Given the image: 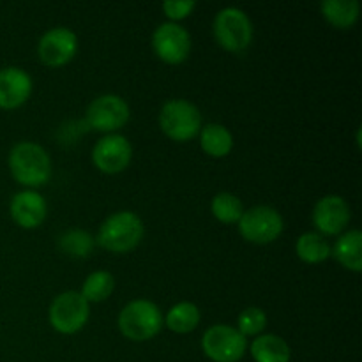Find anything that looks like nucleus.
<instances>
[{
	"label": "nucleus",
	"mask_w": 362,
	"mask_h": 362,
	"mask_svg": "<svg viewBox=\"0 0 362 362\" xmlns=\"http://www.w3.org/2000/svg\"><path fill=\"white\" fill-rule=\"evenodd\" d=\"M9 168L20 184L39 187L52 177V159L41 145L34 141H20L9 152Z\"/></svg>",
	"instance_id": "f257e3e1"
},
{
	"label": "nucleus",
	"mask_w": 362,
	"mask_h": 362,
	"mask_svg": "<svg viewBox=\"0 0 362 362\" xmlns=\"http://www.w3.org/2000/svg\"><path fill=\"white\" fill-rule=\"evenodd\" d=\"M161 310L148 299H134L119 313V329L131 341H147L163 327Z\"/></svg>",
	"instance_id": "f03ea898"
},
{
	"label": "nucleus",
	"mask_w": 362,
	"mask_h": 362,
	"mask_svg": "<svg viewBox=\"0 0 362 362\" xmlns=\"http://www.w3.org/2000/svg\"><path fill=\"white\" fill-rule=\"evenodd\" d=\"M144 237V223L134 212L119 211L103 221L99 226L98 243L113 253L131 251L140 244Z\"/></svg>",
	"instance_id": "7ed1b4c3"
},
{
	"label": "nucleus",
	"mask_w": 362,
	"mask_h": 362,
	"mask_svg": "<svg viewBox=\"0 0 362 362\" xmlns=\"http://www.w3.org/2000/svg\"><path fill=\"white\" fill-rule=\"evenodd\" d=\"M163 133L177 141H187L202 129V113L187 99H170L159 112Z\"/></svg>",
	"instance_id": "20e7f679"
},
{
	"label": "nucleus",
	"mask_w": 362,
	"mask_h": 362,
	"mask_svg": "<svg viewBox=\"0 0 362 362\" xmlns=\"http://www.w3.org/2000/svg\"><path fill=\"white\" fill-rule=\"evenodd\" d=\"M214 37L228 52H243L253 41V23L239 7H225L214 18Z\"/></svg>",
	"instance_id": "39448f33"
},
{
	"label": "nucleus",
	"mask_w": 362,
	"mask_h": 362,
	"mask_svg": "<svg viewBox=\"0 0 362 362\" xmlns=\"http://www.w3.org/2000/svg\"><path fill=\"white\" fill-rule=\"evenodd\" d=\"M90 315V304L80 292H62L52 300L48 311L49 324L62 334H74L87 324Z\"/></svg>",
	"instance_id": "423d86ee"
},
{
	"label": "nucleus",
	"mask_w": 362,
	"mask_h": 362,
	"mask_svg": "<svg viewBox=\"0 0 362 362\" xmlns=\"http://www.w3.org/2000/svg\"><path fill=\"white\" fill-rule=\"evenodd\" d=\"M202 349L214 362H237L246 354L247 339L232 325L216 324L204 332Z\"/></svg>",
	"instance_id": "0eeeda50"
},
{
	"label": "nucleus",
	"mask_w": 362,
	"mask_h": 362,
	"mask_svg": "<svg viewBox=\"0 0 362 362\" xmlns=\"http://www.w3.org/2000/svg\"><path fill=\"white\" fill-rule=\"evenodd\" d=\"M239 232L250 243L269 244L281 235L283 218L271 205H255L240 216Z\"/></svg>",
	"instance_id": "6e6552de"
},
{
	"label": "nucleus",
	"mask_w": 362,
	"mask_h": 362,
	"mask_svg": "<svg viewBox=\"0 0 362 362\" xmlns=\"http://www.w3.org/2000/svg\"><path fill=\"white\" fill-rule=\"evenodd\" d=\"M152 48L156 55L168 64H180L189 57L191 35L175 21L161 23L152 34Z\"/></svg>",
	"instance_id": "1a4fd4ad"
},
{
	"label": "nucleus",
	"mask_w": 362,
	"mask_h": 362,
	"mask_svg": "<svg viewBox=\"0 0 362 362\" xmlns=\"http://www.w3.org/2000/svg\"><path fill=\"white\" fill-rule=\"evenodd\" d=\"M129 120V106L120 95L103 94L87 108V124L98 131H115Z\"/></svg>",
	"instance_id": "9d476101"
},
{
	"label": "nucleus",
	"mask_w": 362,
	"mask_h": 362,
	"mask_svg": "<svg viewBox=\"0 0 362 362\" xmlns=\"http://www.w3.org/2000/svg\"><path fill=\"white\" fill-rule=\"evenodd\" d=\"M133 147L122 134H106L92 148V161L101 172L119 173L129 165Z\"/></svg>",
	"instance_id": "9b49d317"
},
{
	"label": "nucleus",
	"mask_w": 362,
	"mask_h": 362,
	"mask_svg": "<svg viewBox=\"0 0 362 362\" xmlns=\"http://www.w3.org/2000/svg\"><path fill=\"white\" fill-rule=\"evenodd\" d=\"M78 49V37L71 28L55 27L49 28L39 39L37 53L39 59L46 66H64L74 57Z\"/></svg>",
	"instance_id": "f8f14e48"
},
{
	"label": "nucleus",
	"mask_w": 362,
	"mask_h": 362,
	"mask_svg": "<svg viewBox=\"0 0 362 362\" xmlns=\"http://www.w3.org/2000/svg\"><path fill=\"white\" fill-rule=\"evenodd\" d=\"M350 221V207L339 194H325L313 209V223L325 235H336Z\"/></svg>",
	"instance_id": "ddd939ff"
},
{
	"label": "nucleus",
	"mask_w": 362,
	"mask_h": 362,
	"mask_svg": "<svg viewBox=\"0 0 362 362\" xmlns=\"http://www.w3.org/2000/svg\"><path fill=\"white\" fill-rule=\"evenodd\" d=\"M32 92V78L21 67L0 69V108H18L28 99Z\"/></svg>",
	"instance_id": "4468645a"
},
{
	"label": "nucleus",
	"mask_w": 362,
	"mask_h": 362,
	"mask_svg": "<svg viewBox=\"0 0 362 362\" xmlns=\"http://www.w3.org/2000/svg\"><path fill=\"white\" fill-rule=\"evenodd\" d=\"M11 216L23 228H35L46 218V200L37 191H20L13 197L9 205Z\"/></svg>",
	"instance_id": "2eb2a0df"
},
{
	"label": "nucleus",
	"mask_w": 362,
	"mask_h": 362,
	"mask_svg": "<svg viewBox=\"0 0 362 362\" xmlns=\"http://www.w3.org/2000/svg\"><path fill=\"white\" fill-rule=\"evenodd\" d=\"M251 356L255 362H290L292 350L281 336L262 334L251 343Z\"/></svg>",
	"instance_id": "dca6fc26"
},
{
	"label": "nucleus",
	"mask_w": 362,
	"mask_h": 362,
	"mask_svg": "<svg viewBox=\"0 0 362 362\" xmlns=\"http://www.w3.org/2000/svg\"><path fill=\"white\" fill-rule=\"evenodd\" d=\"M200 145L212 158H225L233 148V136L221 124H205L200 129Z\"/></svg>",
	"instance_id": "f3484780"
},
{
	"label": "nucleus",
	"mask_w": 362,
	"mask_h": 362,
	"mask_svg": "<svg viewBox=\"0 0 362 362\" xmlns=\"http://www.w3.org/2000/svg\"><path fill=\"white\" fill-rule=\"evenodd\" d=\"M320 9L329 23L338 28H349L359 18L361 4L357 0H324Z\"/></svg>",
	"instance_id": "a211bd4d"
},
{
	"label": "nucleus",
	"mask_w": 362,
	"mask_h": 362,
	"mask_svg": "<svg viewBox=\"0 0 362 362\" xmlns=\"http://www.w3.org/2000/svg\"><path fill=\"white\" fill-rule=\"evenodd\" d=\"M362 233L359 230H350L343 233L334 244V257L343 267L350 269L354 272H361L362 269V255H361Z\"/></svg>",
	"instance_id": "6ab92c4d"
},
{
	"label": "nucleus",
	"mask_w": 362,
	"mask_h": 362,
	"mask_svg": "<svg viewBox=\"0 0 362 362\" xmlns=\"http://www.w3.org/2000/svg\"><path fill=\"white\" fill-rule=\"evenodd\" d=\"M165 324L170 331L186 334V332L197 329V325L200 324V310H198L197 304L184 300V303L170 308L165 317Z\"/></svg>",
	"instance_id": "aec40b11"
},
{
	"label": "nucleus",
	"mask_w": 362,
	"mask_h": 362,
	"mask_svg": "<svg viewBox=\"0 0 362 362\" xmlns=\"http://www.w3.org/2000/svg\"><path fill=\"white\" fill-rule=\"evenodd\" d=\"M296 251L300 260L308 262V264H318L331 257L332 247L320 233L308 232L297 239Z\"/></svg>",
	"instance_id": "412c9836"
},
{
	"label": "nucleus",
	"mask_w": 362,
	"mask_h": 362,
	"mask_svg": "<svg viewBox=\"0 0 362 362\" xmlns=\"http://www.w3.org/2000/svg\"><path fill=\"white\" fill-rule=\"evenodd\" d=\"M113 286H115V279L108 271H95L87 276L80 293L88 304L101 303V300L108 299L110 293L113 292Z\"/></svg>",
	"instance_id": "4be33fe9"
},
{
	"label": "nucleus",
	"mask_w": 362,
	"mask_h": 362,
	"mask_svg": "<svg viewBox=\"0 0 362 362\" xmlns=\"http://www.w3.org/2000/svg\"><path fill=\"white\" fill-rule=\"evenodd\" d=\"M59 246L69 257L85 258L94 250V237L85 230H67L59 237Z\"/></svg>",
	"instance_id": "5701e85b"
},
{
	"label": "nucleus",
	"mask_w": 362,
	"mask_h": 362,
	"mask_svg": "<svg viewBox=\"0 0 362 362\" xmlns=\"http://www.w3.org/2000/svg\"><path fill=\"white\" fill-rule=\"evenodd\" d=\"M211 209L212 214H214L221 223L239 221L240 216H243L244 212L243 202H240L233 193H228V191H221V193L216 194V197L212 198Z\"/></svg>",
	"instance_id": "b1692460"
},
{
	"label": "nucleus",
	"mask_w": 362,
	"mask_h": 362,
	"mask_svg": "<svg viewBox=\"0 0 362 362\" xmlns=\"http://www.w3.org/2000/svg\"><path fill=\"white\" fill-rule=\"evenodd\" d=\"M237 325H239L237 331L243 336L260 334L265 329V325H267V315H265L262 308L250 306L240 311L239 317H237Z\"/></svg>",
	"instance_id": "393cba45"
},
{
	"label": "nucleus",
	"mask_w": 362,
	"mask_h": 362,
	"mask_svg": "<svg viewBox=\"0 0 362 362\" xmlns=\"http://www.w3.org/2000/svg\"><path fill=\"white\" fill-rule=\"evenodd\" d=\"M194 6H197L194 0H166L163 4V11L172 20H182L194 9Z\"/></svg>",
	"instance_id": "a878e982"
}]
</instances>
